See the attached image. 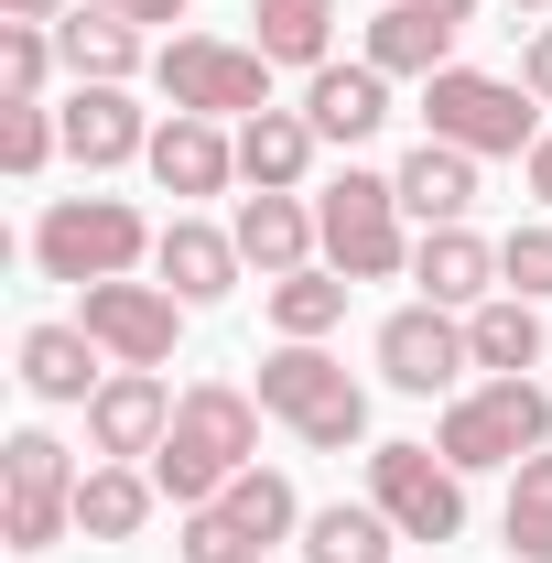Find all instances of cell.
Segmentation results:
<instances>
[{"instance_id": "4dcf8cb0", "label": "cell", "mask_w": 552, "mask_h": 563, "mask_svg": "<svg viewBox=\"0 0 552 563\" xmlns=\"http://www.w3.org/2000/svg\"><path fill=\"white\" fill-rule=\"evenodd\" d=\"M55 66H66L55 22H0V109H44V76Z\"/></svg>"}, {"instance_id": "e575fe53", "label": "cell", "mask_w": 552, "mask_h": 563, "mask_svg": "<svg viewBox=\"0 0 552 563\" xmlns=\"http://www.w3.org/2000/svg\"><path fill=\"white\" fill-rule=\"evenodd\" d=\"M520 87L552 109V33H531V44H520Z\"/></svg>"}, {"instance_id": "d6986e66", "label": "cell", "mask_w": 552, "mask_h": 563, "mask_svg": "<svg viewBox=\"0 0 552 563\" xmlns=\"http://www.w3.org/2000/svg\"><path fill=\"white\" fill-rule=\"evenodd\" d=\"M390 185H401V217H422V228H466V207H477V152H455V141H412Z\"/></svg>"}, {"instance_id": "d590c367", "label": "cell", "mask_w": 552, "mask_h": 563, "mask_svg": "<svg viewBox=\"0 0 552 563\" xmlns=\"http://www.w3.org/2000/svg\"><path fill=\"white\" fill-rule=\"evenodd\" d=\"M87 11H120V22H185V0H87Z\"/></svg>"}, {"instance_id": "d4e9b609", "label": "cell", "mask_w": 552, "mask_h": 563, "mask_svg": "<svg viewBox=\"0 0 552 563\" xmlns=\"http://www.w3.org/2000/svg\"><path fill=\"white\" fill-rule=\"evenodd\" d=\"M98 336H87V325H33V336H22V390H33V401H98Z\"/></svg>"}, {"instance_id": "8d00e7d4", "label": "cell", "mask_w": 552, "mask_h": 563, "mask_svg": "<svg viewBox=\"0 0 552 563\" xmlns=\"http://www.w3.org/2000/svg\"><path fill=\"white\" fill-rule=\"evenodd\" d=\"M531 196H542V207H552V131L531 141Z\"/></svg>"}, {"instance_id": "7402d4cb", "label": "cell", "mask_w": 552, "mask_h": 563, "mask_svg": "<svg viewBox=\"0 0 552 563\" xmlns=\"http://www.w3.org/2000/svg\"><path fill=\"white\" fill-rule=\"evenodd\" d=\"M368 66H379V76H444V66H455V22L422 11V0H379V22H368Z\"/></svg>"}, {"instance_id": "5bb4252c", "label": "cell", "mask_w": 552, "mask_h": 563, "mask_svg": "<svg viewBox=\"0 0 552 563\" xmlns=\"http://www.w3.org/2000/svg\"><path fill=\"white\" fill-rule=\"evenodd\" d=\"M152 261H163V292L174 303H228L239 292V228H207V217H174L163 239H152Z\"/></svg>"}, {"instance_id": "ba28073f", "label": "cell", "mask_w": 552, "mask_h": 563, "mask_svg": "<svg viewBox=\"0 0 552 563\" xmlns=\"http://www.w3.org/2000/svg\"><path fill=\"white\" fill-rule=\"evenodd\" d=\"M152 76H163V98L196 109V120H261V109H272V55H261V44L174 33V44L152 55Z\"/></svg>"}, {"instance_id": "9a60e30c", "label": "cell", "mask_w": 552, "mask_h": 563, "mask_svg": "<svg viewBox=\"0 0 552 563\" xmlns=\"http://www.w3.org/2000/svg\"><path fill=\"white\" fill-rule=\"evenodd\" d=\"M239 261L261 282L303 272V261H325V228H314V207L303 196H239Z\"/></svg>"}, {"instance_id": "52a82bcc", "label": "cell", "mask_w": 552, "mask_h": 563, "mask_svg": "<svg viewBox=\"0 0 552 563\" xmlns=\"http://www.w3.org/2000/svg\"><path fill=\"white\" fill-rule=\"evenodd\" d=\"M76 531V455L55 444V433H11L0 444V542L11 553H55Z\"/></svg>"}, {"instance_id": "3957f363", "label": "cell", "mask_w": 552, "mask_h": 563, "mask_svg": "<svg viewBox=\"0 0 552 563\" xmlns=\"http://www.w3.org/2000/svg\"><path fill=\"white\" fill-rule=\"evenodd\" d=\"M542 444H552V390L542 379H477V390H455L444 422H433V455L466 466V477L520 466V455H542Z\"/></svg>"}, {"instance_id": "f35d334b", "label": "cell", "mask_w": 552, "mask_h": 563, "mask_svg": "<svg viewBox=\"0 0 552 563\" xmlns=\"http://www.w3.org/2000/svg\"><path fill=\"white\" fill-rule=\"evenodd\" d=\"M422 11H444V22H455V33H466V22H477V0H422Z\"/></svg>"}, {"instance_id": "7a4b0ae2", "label": "cell", "mask_w": 552, "mask_h": 563, "mask_svg": "<svg viewBox=\"0 0 552 563\" xmlns=\"http://www.w3.org/2000/svg\"><path fill=\"white\" fill-rule=\"evenodd\" d=\"M261 412L292 422L314 455H346V444H368V390L346 379V357L303 347V336H281V347L261 357Z\"/></svg>"}, {"instance_id": "1f68e13d", "label": "cell", "mask_w": 552, "mask_h": 563, "mask_svg": "<svg viewBox=\"0 0 552 563\" xmlns=\"http://www.w3.org/2000/svg\"><path fill=\"white\" fill-rule=\"evenodd\" d=\"M55 141H66V120H44V109H0V174L33 185V174L55 163Z\"/></svg>"}, {"instance_id": "d6a6232c", "label": "cell", "mask_w": 552, "mask_h": 563, "mask_svg": "<svg viewBox=\"0 0 552 563\" xmlns=\"http://www.w3.org/2000/svg\"><path fill=\"white\" fill-rule=\"evenodd\" d=\"M498 292H520V303H542V292H552V228H542V217L498 239Z\"/></svg>"}, {"instance_id": "74e56055", "label": "cell", "mask_w": 552, "mask_h": 563, "mask_svg": "<svg viewBox=\"0 0 552 563\" xmlns=\"http://www.w3.org/2000/svg\"><path fill=\"white\" fill-rule=\"evenodd\" d=\"M66 0H0V22H55Z\"/></svg>"}, {"instance_id": "4fadbf2b", "label": "cell", "mask_w": 552, "mask_h": 563, "mask_svg": "<svg viewBox=\"0 0 552 563\" xmlns=\"http://www.w3.org/2000/svg\"><path fill=\"white\" fill-rule=\"evenodd\" d=\"M141 163H152L163 196H228V185H239V141L217 131V120H196V109H174V120L152 131Z\"/></svg>"}, {"instance_id": "ffe728a7", "label": "cell", "mask_w": 552, "mask_h": 563, "mask_svg": "<svg viewBox=\"0 0 552 563\" xmlns=\"http://www.w3.org/2000/svg\"><path fill=\"white\" fill-rule=\"evenodd\" d=\"M303 174H314V120H303V109L239 120V185H250V196H303Z\"/></svg>"}, {"instance_id": "ab89813d", "label": "cell", "mask_w": 552, "mask_h": 563, "mask_svg": "<svg viewBox=\"0 0 552 563\" xmlns=\"http://www.w3.org/2000/svg\"><path fill=\"white\" fill-rule=\"evenodd\" d=\"M520 11H542V0H520Z\"/></svg>"}, {"instance_id": "cb8c5ba5", "label": "cell", "mask_w": 552, "mask_h": 563, "mask_svg": "<svg viewBox=\"0 0 552 563\" xmlns=\"http://www.w3.org/2000/svg\"><path fill=\"white\" fill-rule=\"evenodd\" d=\"M55 55H66L76 87H131V66H141V22H120V11H87V0H76L66 22H55Z\"/></svg>"}, {"instance_id": "8fae6325", "label": "cell", "mask_w": 552, "mask_h": 563, "mask_svg": "<svg viewBox=\"0 0 552 563\" xmlns=\"http://www.w3.org/2000/svg\"><path fill=\"white\" fill-rule=\"evenodd\" d=\"M466 368H477V357H466V314H444V303H401V314L379 325V379L412 390V401L455 390Z\"/></svg>"}, {"instance_id": "6da1fadb", "label": "cell", "mask_w": 552, "mask_h": 563, "mask_svg": "<svg viewBox=\"0 0 552 563\" xmlns=\"http://www.w3.org/2000/svg\"><path fill=\"white\" fill-rule=\"evenodd\" d=\"M261 466V401L250 390H228V379H207V390H185L174 401V433H163V455H152V488L174 498V509H207L228 477H250Z\"/></svg>"}, {"instance_id": "ac0fdd59", "label": "cell", "mask_w": 552, "mask_h": 563, "mask_svg": "<svg viewBox=\"0 0 552 563\" xmlns=\"http://www.w3.org/2000/svg\"><path fill=\"white\" fill-rule=\"evenodd\" d=\"M66 152L87 163V174L141 163V152H152V120L131 109V87H76V98H66Z\"/></svg>"}, {"instance_id": "44dd1931", "label": "cell", "mask_w": 552, "mask_h": 563, "mask_svg": "<svg viewBox=\"0 0 552 563\" xmlns=\"http://www.w3.org/2000/svg\"><path fill=\"white\" fill-rule=\"evenodd\" d=\"M552 347V325H542V303H520V292H487L477 314H466V357H477L487 379H531Z\"/></svg>"}, {"instance_id": "484cf974", "label": "cell", "mask_w": 552, "mask_h": 563, "mask_svg": "<svg viewBox=\"0 0 552 563\" xmlns=\"http://www.w3.org/2000/svg\"><path fill=\"white\" fill-rule=\"evenodd\" d=\"M217 509H228V531H239L250 553H272V542H292V531H303V498H292V477H281V466L228 477V488H217Z\"/></svg>"}, {"instance_id": "30bf717a", "label": "cell", "mask_w": 552, "mask_h": 563, "mask_svg": "<svg viewBox=\"0 0 552 563\" xmlns=\"http://www.w3.org/2000/svg\"><path fill=\"white\" fill-rule=\"evenodd\" d=\"M185 314H196V303H174L163 282H87V292H76V325L109 347V368H163L174 336H185Z\"/></svg>"}, {"instance_id": "836d02e7", "label": "cell", "mask_w": 552, "mask_h": 563, "mask_svg": "<svg viewBox=\"0 0 552 563\" xmlns=\"http://www.w3.org/2000/svg\"><path fill=\"white\" fill-rule=\"evenodd\" d=\"M174 553H185V563H261L239 531H228V509H217V498H207V509H185V542H174Z\"/></svg>"}, {"instance_id": "e0dca14e", "label": "cell", "mask_w": 552, "mask_h": 563, "mask_svg": "<svg viewBox=\"0 0 552 563\" xmlns=\"http://www.w3.org/2000/svg\"><path fill=\"white\" fill-rule=\"evenodd\" d=\"M303 120H314V141H346V152H357V141L390 120V76L368 66V55H357V66H314L303 76Z\"/></svg>"}, {"instance_id": "2e32d148", "label": "cell", "mask_w": 552, "mask_h": 563, "mask_svg": "<svg viewBox=\"0 0 552 563\" xmlns=\"http://www.w3.org/2000/svg\"><path fill=\"white\" fill-rule=\"evenodd\" d=\"M412 282H422V303H444V314H477L487 292H498V250H487L477 228H422Z\"/></svg>"}, {"instance_id": "f546056e", "label": "cell", "mask_w": 552, "mask_h": 563, "mask_svg": "<svg viewBox=\"0 0 552 563\" xmlns=\"http://www.w3.org/2000/svg\"><path fill=\"white\" fill-rule=\"evenodd\" d=\"M498 531H509L520 563H552V444L509 466V520H498Z\"/></svg>"}, {"instance_id": "8992f818", "label": "cell", "mask_w": 552, "mask_h": 563, "mask_svg": "<svg viewBox=\"0 0 552 563\" xmlns=\"http://www.w3.org/2000/svg\"><path fill=\"white\" fill-rule=\"evenodd\" d=\"M314 228H325V272H346V282L412 272V239H401V185H390V174H357V163H346L336 185L314 196Z\"/></svg>"}, {"instance_id": "f1b7e54d", "label": "cell", "mask_w": 552, "mask_h": 563, "mask_svg": "<svg viewBox=\"0 0 552 563\" xmlns=\"http://www.w3.org/2000/svg\"><path fill=\"white\" fill-rule=\"evenodd\" d=\"M346 292H357L346 272L303 261V272H281V282H272V325H281V336H303V347H325V336L346 325Z\"/></svg>"}, {"instance_id": "7c38bea8", "label": "cell", "mask_w": 552, "mask_h": 563, "mask_svg": "<svg viewBox=\"0 0 552 563\" xmlns=\"http://www.w3.org/2000/svg\"><path fill=\"white\" fill-rule=\"evenodd\" d=\"M163 433H174V390H163V368H109L98 401H87V444L131 466V455H163Z\"/></svg>"}, {"instance_id": "9c48e42d", "label": "cell", "mask_w": 552, "mask_h": 563, "mask_svg": "<svg viewBox=\"0 0 552 563\" xmlns=\"http://www.w3.org/2000/svg\"><path fill=\"white\" fill-rule=\"evenodd\" d=\"M368 498L390 509L401 542H455L466 531V466H444L433 444H368Z\"/></svg>"}, {"instance_id": "4316f807", "label": "cell", "mask_w": 552, "mask_h": 563, "mask_svg": "<svg viewBox=\"0 0 552 563\" xmlns=\"http://www.w3.org/2000/svg\"><path fill=\"white\" fill-rule=\"evenodd\" d=\"M390 509L379 498H336V509H303V563H390Z\"/></svg>"}, {"instance_id": "277c9868", "label": "cell", "mask_w": 552, "mask_h": 563, "mask_svg": "<svg viewBox=\"0 0 552 563\" xmlns=\"http://www.w3.org/2000/svg\"><path fill=\"white\" fill-rule=\"evenodd\" d=\"M422 120L433 131L422 141H455V152H520L531 163V141H542V98L520 87V76H487V66H444V76H422Z\"/></svg>"}, {"instance_id": "603a6c76", "label": "cell", "mask_w": 552, "mask_h": 563, "mask_svg": "<svg viewBox=\"0 0 552 563\" xmlns=\"http://www.w3.org/2000/svg\"><path fill=\"white\" fill-rule=\"evenodd\" d=\"M152 509H163L152 466H120V455H98V466L76 477V531H87V542H131Z\"/></svg>"}, {"instance_id": "83f0119b", "label": "cell", "mask_w": 552, "mask_h": 563, "mask_svg": "<svg viewBox=\"0 0 552 563\" xmlns=\"http://www.w3.org/2000/svg\"><path fill=\"white\" fill-rule=\"evenodd\" d=\"M250 22H261V33H250V44H261V55H272V66H336V55H325V44H336V0H250Z\"/></svg>"}, {"instance_id": "5b68a950", "label": "cell", "mask_w": 552, "mask_h": 563, "mask_svg": "<svg viewBox=\"0 0 552 563\" xmlns=\"http://www.w3.org/2000/svg\"><path fill=\"white\" fill-rule=\"evenodd\" d=\"M152 250V228H141L131 196H55V207L33 217V261L44 282H131V261Z\"/></svg>"}]
</instances>
